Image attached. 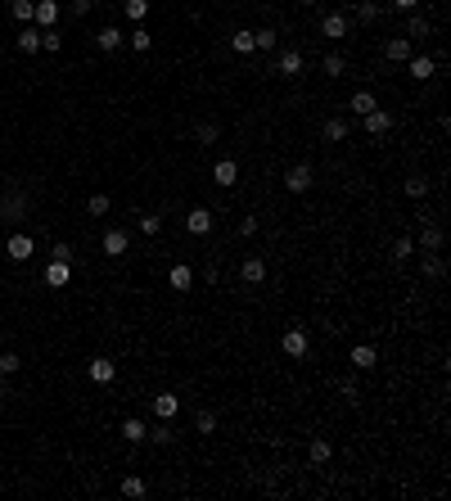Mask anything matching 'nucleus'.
<instances>
[{
	"mask_svg": "<svg viewBox=\"0 0 451 501\" xmlns=\"http://www.w3.org/2000/svg\"><path fill=\"white\" fill-rule=\"evenodd\" d=\"M348 109H352V118H365L370 109H379V99L370 95V90H356V95L348 99Z\"/></svg>",
	"mask_w": 451,
	"mask_h": 501,
	"instance_id": "22",
	"label": "nucleus"
},
{
	"mask_svg": "<svg viewBox=\"0 0 451 501\" xmlns=\"http://www.w3.org/2000/svg\"><path fill=\"white\" fill-rule=\"evenodd\" d=\"M235 181H239V163H235V158H217V163H212V186L230 190Z\"/></svg>",
	"mask_w": 451,
	"mask_h": 501,
	"instance_id": "8",
	"label": "nucleus"
},
{
	"mask_svg": "<svg viewBox=\"0 0 451 501\" xmlns=\"http://www.w3.org/2000/svg\"><path fill=\"white\" fill-rule=\"evenodd\" d=\"M321 136H325V140H330V145H343L348 136H352V122H348V118H325Z\"/></svg>",
	"mask_w": 451,
	"mask_h": 501,
	"instance_id": "13",
	"label": "nucleus"
},
{
	"mask_svg": "<svg viewBox=\"0 0 451 501\" xmlns=\"http://www.w3.org/2000/svg\"><path fill=\"white\" fill-rule=\"evenodd\" d=\"M415 258V240H411V235H398V240H393V262H411Z\"/></svg>",
	"mask_w": 451,
	"mask_h": 501,
	"instance_id": "32",
	"label": "nucleus"
},
{
	"mask_svg": "<svg viewBox=\"0 0 451 501\" xmlns=\"http://www.w3.org/2000/svg\"><path fill=\"white\" fill-rule=\"evenodd\" d=\"M32 253H36V240L27 230H14L10 240H5V258L10 262H32Z\"/></svg>",
	"mask_w": 451,
	"mask_h": 501,
	"instance_id": "2",
	"label": "nucleus"
},
{
	"mask_svg": "<svg viewBox=\"0 0 451 501\" xmlns=\"http://www.w3.org/2000/svg\"><path fill=\"white\" fill-rule=\"evenodd\" d=\"M375 361H379V352L370 348V343H356V348H352V366H356V371H370Z\"/></svg>",
	"mask_w": 451,
	"mask_h": 501,
	"instance_id": "25",
	"label": "nucleus"
},
{
	"mask_svg": "<svg viewBox=\"0 0 451 501\" xmlns=\"http://www.w3.org/2000/svg\"><path fill=\"white\" fill-rule=\"evenodd\" d=\"M32 23H36V27H54V23H59V0H36Z\"/></svg>",
	"mask_w": 451,
	"mask_h": 501,
	"instance_id": "20",
	"label": "nucleus"
},
{
	"mask_svg": "<svg viewBox=\"0 0 451 501\" xmlns=\"http://www.w3.org/2000/svg\"><path fill=\"white\" fill-rule=\"evenodd\" d=\"M127 45H131V50H136V55H145V50H149V45H154V36H149V32H145V27H140V23H136V32L127 36Z\"/></svg>",
	"mask_w": 451,
	"mask_h": 501,
	"instance_id": "37",
	"label": "nucleus"
},
{
	"mask_svg": "<svg viewBox=\"0 0 451 501\" xmlns=\"http://www.w3.org/2000/svg\"><path fill=\"white\" fill-rule=\"evenodd\" d=\"M239 280H244V284H262V280H267V262H262V258H244V262H239Z\"/></svg>",
	"mask_w": 451,
	"mask_h": 501,
	"instance_id": "15",
	"label": "nucleus"
},
{
	"mask_svg": "<svg viewBox=\"0 0 451 501\" xmlns=\"http://www.w3.org/2000/svg\"><path fill=\"white\" fill-rule=\"evenodd\" d=\"M172 420H158V425L149 429V438H145V443H158V447H172Z\"/></svg>",
	"mask_w": 451,
	"mask_h": 501,
	"instance_id": "30",
	"label": "nucleus"
},
{
	"mask_svg": "<svg viewBox=\"0 0 451 501\" xmlns=\"http://www.w3.org/2000/svg\"><path fill=\"white\" fill-rule=\"evenodd\" d=\"M406 73L415 77V82H429V77L438 73V64H433L429 55H411V59H406Z\"/></svg>",
	"mask_w": 451,
	"mask_h": 501,
	"instance_id": "18",
	"label": "nucleus"
},
{
	"mask_svg": "<svg viewBox=\"0 0 451 501\" xmlns=\"http://www.w3.org/2000/svg\"><path fill=\"white\" fill-rule=\"evenodd\" d=\"M302 64H307V59H302V50H293V45H289V50H280L276 73H280V77H298V73H302Z\"/></svg>",
	"mask_w": 451,
	"mask_h": 501,
	"instance_id": "11",
	"label": "nucleus"
},
{
	"mask_svg": "<svg viewBox=\"0 0 451 501\" xmlns=\"http://www.w3.org/2000/svg\"><path fill=\"white\" fill-rule=\"evenodd\" d=\"M411 55H415L411 36H388V41H384V59H388V64H406Z\"/></svg>",
	"mask_w": 451,
	"mask_h": 501,
	"instance_id": "7",
	"label": "nucleus"
},
{
	"mask_svg": "<svg viewBox=\"0 0 451 501\" xmlns=\"http://www.w3.org/2000/svg\"><path fill=\"white\" fill-rule=\"evenodd\" d=\"M321 73H325V77H343V73H348V59L339 55V50H330V55L321 59Z\"/></svg>",
	"mask_w": 451,
	"mask_h": 501,
	"instance_id": "27",
	"label": "nucleus"
},
{
	"mask_svg": "<svg viewBox=\"0 0 451 501\" xmlns=\"http://www.w3.org/2000/svg\"><path fill=\"white\" fill-rule=\"evenodd\" d=\"M348 32H352V19H348V14L334 10V14H325V19H321V36H330V41H343Z\"/></svg>",
	"mask_w": 451,
	"mask_h": 501,
	"instance_id": "6",
	"label": "nucleus"
},
{
	"mask_svg": "<svg viewBox=\"0 0 451 501\" xmlns=\"http://www.w3.org/2000/svg\"><path fill=\"white\" fill-rule=\"evenodd\" d=\"M86 375H90L95 384H113V380H118V361H108V357H90Z\"/></svg>",
	"mask_w": 451,
	"mask_h": 501,
	"instance_id": "9",
	"label": "nucleus"
},
{
	"mask_svg": "<svg viewBox=\"0 0 451 501\" xmlns=\"http://www.w3.org/2000/svg\"><path fill=\"white\" fill-rule=\"evenodd\" d=\"M217 136H221L217 122H199V140H204V145H217Z\"/></svg>",
	"mask_w": 451,
	"mask_h": 501,
	"instance_id": "45",
	"label": "nucleus"
},
{
	"mask_svg": "<svg viewBox=\"0 0 451 501\" xmlns=\"http://www.w3.org/2000/svg\"><path fill=\"white\" fill-rule=\"evenodd\" d=\"M158 230H162L158 212H140V235H158Z\"/></svg>",
	"mask_w": 451,
	"mask_h": 501,
	"instance_id": "41",
	"label": "nucleus"
},
{
	"mask_svg": "<svg viewBox=\"0 0 451 501\" xmlns=\"http://www.w3.org/2000/svg\"><path fill=\"white\" fill-rule=\"evenodd\" d=\"M419 271L429 276V280H438V276L447 271V262H442V249H438V253H419Z\"/></svg>",
	"mask_w": 451,
	"mask_h": 501,
	"instance_id": "21",
	"label": "nucleus"
},
{
	"mask_svg": "<svg viewBox=\"0 0 451 501\" xmlns=\"http://www.w3.org/2000/svg\"><path fill=\"white\" fill-rule=\"evenodd\" d=\"M415 249H419V253H438V249H442V226H438V221H424V226H419Z\"/></svg>",
	"mask_w": 451,
	"mask_h": 501,
	"instance_id": "10",
	"label": "nucleus"
},
{
	"mask_svg": "<svg viewBox=\"0 0 451 501\" xmlns=\"http://www.w3.org/2000/svg\"><path fill=\"white\" fill-rule=\"evenodd\" d=\"M307 348H312V339H307V330L302 326H293V330H284V334H280V352H284V357H307Z\"/></svg>",
	"mask_w": 451,
	"mask_h": 501,
	"instance_id": "3",
	"label": "nucleus"
},
{
	"mask_svg": "<svg viewBox=\"0 0 451 501\" xmlns=\"http://www.w3.org/2000/svg\"><path fill=\"white\" fill-rule=\"evenodd\" d=\"M361 122H365V131H370V136H388V131H393V113H388V109H370Z\"/></svg>",
	"mask_w": 451,
	"mask_h": 501,
	"instance_id": "14",
	"label": "nucleus"
},
{
	"mask_svg": "<svg viewBox=\"0 0 451 501\" xmlns=\"http://www.w3.org/2000/svg\"><path fill=\"white\" fill-rule=\"evenodd\" d=\"M14 45H19L23 55H36V50H41V27H32V23H23V32L14 36Z\"/></svg>",
	"mask_w": 451,
	"mask_h": 501,
	"instance_id": "17",
	"label": "nucleus"
},
{
	"mask_svg": "<svg viewBox=\"0 0 451 501\" xmlns=\"http://www.w3.org/2000/svg\"><path fill=\"white\" fill-rule=\"evenodd\" d=\"M343 398H348V402H356V398H361V389H356V380H343Z\"/></svg>",
	"mask_w": 451,
	"mask_h": 501,
	"instance_id": "50",
	"label": "nucleus"
},
{
	"mask_svg": "<svg viewBox=\"0 0 451 501\" xmlns=\"http://www.w3.org/2000/svg\"><path fill=\"white\" fill-rule=\"evenodd\" d=\"M145 14H149V0H122V19L127 23H145Z\"/></svg>",
	"mask_w": 451,
	"mask_h": 501,
	"instance_id": "28",
	"label": "nucleus"
},
{
	"mask_svg": "<svg viewBox=\"0 0 451 501\" xmlns=\"http://www.w3.org/2000/svg\"><path fill=\"white\" fill-rule=\"evenodd\" d=\"M99 249H104V258H122V253L131 249V230L108 226V230H104V240H99Z\"/></svg>",
	"mask_w": 451,
	"mask_h": 501,
	"instance_id": "4",
	"label": "nucleus"
},
{
	"mask_svg": "<svg viewBox=\"0 0 451 501\" xmlns=\"http://www.w3.org/2000/svg\"><path fill=\"white\" fill-rule=\"evenodd\" d=\"M406 195L411 199H424V195H429V181H424V176H406Z\"/></svg>",
	"mask_w": 451,
	"mask_h": 501,
	"instance_id": "43",
	"label": "nucleus"
},
{
	"mask_svg": "<svg viewBox=\"0 0 451 501\" xmlns=\"http://www.w3.org/2000/svg\"><path fill=\"white\" fill-rule=\"evenodd\" d=\"M212 226H217V217L208 208H190V217H185V230H190V235H208Z\"/></svg>",
	"mask_w": 451,
	"mask_h": 501,
	"instance_id": "12",
	"label": "nucleus"
},
{
	"mask_svg": "<svg viewBox=\"0 0 451 501\" xmlns=\"http://www.w3.org/2000/svg\"><path fill=\"white\" fill-rule=\"evenodd\" d=\"M406 36H411V41H415V36H429V19L411 10V14H406Z\"/></svg>",
	"mask_w": 451,
	"mask_h": 501,
	"instance_id": "34",
	"label": "nucleus"
},
{
	"mask_svg": "<svg viewBox=\"0 0 451 501\" xmlns=\"http://www.w3.org/2000/svg\"><path fill=\"white\" fill-rule=\"evenodd\" d=\"M41 50H50V55H59V50H64V36L54 32V27H41Z\"/></svg>",
	"mask_w": 451,
	"mask_h": 501,
	"instance_id": "39",
	"label": "nucleus"
},
{
	"mask_svg": "<svg viewBox=\"0 0 451 501\" xmlns=\"http://www.w3.org/2000/svg\"><path fill=\"white\" fill-rule=\"evenodd\" d=\"M45 284H50V289H68V284H73V262L50 258V267H45Z\"/></svg>",
	"mask_w": 451,
	"mask_h": 501,
	"instance_id": "5",
	"label": "nucleus"
},
{
	"mask_svg": "<svg viewBox=\"0 0 451 501\" xmlns=\"http://www.w3.org/2000/svg\"><path fill=\"white\" fill-rule=\"evenodd\" d=\"M298 5H316V0H298Z\"/></svg>",
	"mask_w": 451,
	"mask_h": 501,
	"instance_id": "52",
	"label": "nucleus"
},
{
	"mask_svg": "<svg viewBox=\"0 0 451 501\" xmlns=\"http://www.w3.org/2000/svg\"><path fill=\"white\" fill-rule=\"evenodd\" d=\"M230 50H235V55H253V50H258V45H253V32H248V27H239V32L230 36Z\"/></svg>",
	"mask_w": 451,
	"mask_h": 501,
	"instance_id": "33",
	"label": "nucleus"
},
{
	"mask_svg": "<svg viewBox=\"0 0 451 501\" xmlns=\"http://www.w3.org/2000/svg\"><path fill=\"white\" fill-rule=\"evenodd\" d=\"M388 10H402V14H411V10H419V0H388Z\"/></svg>",
	"mask_w": 451,
	"mask_h": 501,
	"instance_id": "46",
	"label": "nucleus"
},
{
	"mask_svg": "<svg viewBox=\"0 0 451 501\" xmlns=\"http://www.w3.org/2000/svg\"><path fill=\"white\" fill-rule=\"evenodd\" d=\"M307 456H312V465H325V461L334 456V447H330V438H312V447H307Z\"/></svg>",
	"mask_w": 451,
	"mask_h": 501,
	"instance_id": "29",
	"label": "nucleus"
},
{
	"mask_svg": "<svg viewBox=\"0 0 451 501\" xmlns=\"http://www.w3.org/2000/svg\"><path fill=\"white\" fill-rule=\"evenodd\" d=\"M253 45H258V50H280V32L276 27H258V32H253Z\"/></svg>",
	"mask_w": 451,
	"mask_h": 501,
	"instance_id": "31",
	"label": "nucleus"
},
{
	"mask_svg": "<svg viewBox=\"0 0 451 501\" xmlns=\"http://www.w3.org/2000/svg\"><path fill=\"white\" fill-rule=\"evenodd\" d=\"M10 14H14L19 23H32V14H36V0H14V5H10Z\"/></svg>",
	"mask_w": 451,
	"mask_h": 501,
	"instance_id": "38",
	"label": "nucleus"
},
{
	"mask_svg": "<svg viewBox=\"0 0 451 501\" xmlns=\"http://www.w3.org/2000/svg\"><path fill=\"white\" fill-rule=\"evenodd\" d=\"M0 398H10V375H0Z\"/></svg>",
	"mask_w": 451,
	"mask_h": 501,
	"instance_id": "51",
	"label": "nucleus"
},
{
	"mask_svg": "<svg viewBox=\"0 0 451 501\" xmlns=\"http://www.w3.org/2000/svg\"><path fill=\"white\" fill-rule=\"evenodd\" d=\"M108 208H113V204H108V195H90L86 199V212H90V217H104Z\"/></svg>",
	"mask_w": 451,
	"mask_h": 501,
	"instance_id": "42",
	"label": "nucleus"
},
{
	"mask_svg": "<svg viewBox=\"0 0 451 501\" xmlns=\"http://www.w3.org/2000/svg\"><path fill=\"white\" fill-rule=\"evenodd\" d=\"M50 253H54V258H64V262H73V244H64V240L54 244V249H50Z\"/></svg>",
	"mask_w": 451,
	"mask_h": 501,
	"instance_id": "49",
	"label": "nucleus"
},
{
	"mask_svg": "<svg viewBox=\"0 0 451 501\" xmlns=\"http://www.w3.org/2000/svg\"><path fill=\"white\" fill-rule=\"evenodd\" d=\"M239 235H258V217H239Z\"/></svg>",
	"mask_w": 451,
	"mask_h": 501,
	"instance_id": "48",
	"label": "nucleus"
},
{
	"mask_svg": "<svg viewBox=\"0 0 451 501\" xmlns=\"http://www.w3.org/2000/svg\"><path fill=\"white\" fill-rule=\"evenodd\" d=\"M90 10H95V0H73V14H77V19H86Z\"/></svg>",
	"mask_w": 451,
	"mask_h": 501,
	"instance_id": "47",
	"label": "nucleus"
},
{
	"mask_svg": "<svg viewBox=\"0 0 451 501\" xmlns=\"http://www.w3.org/2000/svg\"><path fill=\"white\" fill-rule=\"evenodd\" d=\"M194 429H199V434H217V415L212 411H199V415H194Z\"/></svg>",
	"mask_w": 451,
	"mask_h": 501,
	"instance_id": "44",
	"label": "nucleus"
},
{
	"mask_svg": "<svg viewBox=\"0 0 451 501\" xmlns=\"http://www.w3.org/2000/svg\"><path fill=\"white\" fill-rule=\"evenodd\" d=\"M379 19H384V5H379V0H361V5H356V23L370 27V23H379Z\"/></svg>",
	"mask_w": 451,
	"mask_h": 501,
	"instance_id": "24",
	"label": "nucleus"
},
{
	"mask_svg": "<svg viewBox=\"0 0 451 501\" xmlns=\"http://www.w3.org/2000/svg\"><path fill=\"white\" fill-rule=\"evenodd\" d=\"M312 186H316V172H312V163H293L289 172H284V190H289V195H307Z\"/></svg>",
	"mask_w": 451,
	"mask_h": 501,
	"instance_id": "1",
	"label": "nucleus"
},
{
	"mask_svg": "<svg viewBox=\"0 0 451 501\" xmlns=\"http://www.w3.org/2000/svg\"><path fill=\"white\" fill-rule=\"evenodd\" d=\"M19 371H23L19 352H0V375H19Z\"/></svg>",
	"mask_w": 451,
	"mask_h": 501,
	"instance_id": "40",
	"label": "nucleus"
},
{
	"mask_svg": "<svg viewBox=\"0 0 451 501\" xmlns=\"http://www.w3.org/2000/svg\"><path fill=\"white\" fill-rule=\"evenodd\" d=\"M122 438H127L131 447H140L145 438H149V425H145L140 415H127V420H122Z\"/></svg>",
	"mask_w": 451,
	"mask_h": 501,
	"instance_id": "16",
	"label": "nucleus"
},
{
	"mask_svg": "<svg viewBox=\"0 0 451 501\" xmlns=\"http://www.w3.org/2000/svg\"><path fill=\"white\" fill-rule=\"evenodd\" d=\"M95 41H99V50H118V45L127 41V36H122V27H113V23H104V27H99V32H95Z\"/></svg>",
	"mask_w": 451,
	"mask_h": 501,
	"instance_id": "23",
	"label": "nucleus"
},
{
	"mask_svg": "<svg viewBox=\"0 0 451 501\" xmlns=\"http://www.w3.org/2000/svg\"><path fill=\"white\" fill-rule=\"evenodd\" d=\"M176 411H181V398H176V393H158V398H154V415H158V420H176Z\"/></svg>",
	"mask_w": 451,
	"mask_h": 501,
	"instance_id": "19",
	"label": "nucleus"
},
{
	"mask_svg": "<svg viewBox=\"0 0 451 501\" xmlns=\"http://www.w3.org/2000/svg\"><path fill=\"white\" fill-rule=\"evenodd\" d=\"M167 280H172V289H181V294H185V289L194 284V271L185 267V262H172V276H167Z\"/></svg>",
	"mask_w": 451,
	"mask_h": 501,
	"instance_id": "26",
	"label": "nucleus"
},
{
	"mask_svg": "<svg viewBox=\"0 0 451 501\" xmlns=\"http://www.w3.org/2000/svg\"><path fill=\"white\" fill-rule=\"evenodd\" d=\"M0 212H5V217H10V221H19L23 212H27V199H23V195H10V199H5V204H0Z\"/></svg>",
	"mask_w": 451,
	"mask_h": 501,
	"instance_id": "35",
	"label": "nucleus"
},
{
	"mask_svg": "<svg viewBox=\"0 0 451 501\" xmlns=\"http://www.w3.org/2000/svg\"><path fill=\"white\" fill-rule=\"evenodd\" d=\"M118 488H122V497H145V492H149V483L140 479V474H127V479H122Z\"/></svg>",
	"mask_w": 451,
	"mask_h": 501,
	"instance_id": "36",
	"label": "nucleus"
}]
</instances>
